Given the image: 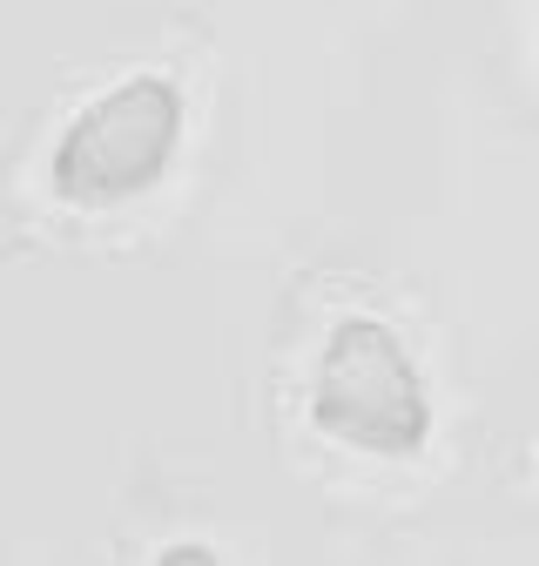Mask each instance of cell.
Segmentation results:
<instances>
[{
    "instance_id": "2",
    "label": "cell",
    "mask_w": 539,
    "mask_h": 566,
    "mask_svg": "<svg viewBox=\"0 0 539 566\" xmlns=\"http://www.w3.org/2000/svg\"><path fill=\"white\" fill-rule=\"evenodd\" d=\"M176 149H182V88L169 75H128L61 128L47 176L61 202L115 209L156 189Z\"/></svg>"
},
{
    "instance_id": "1",
    "label": "cell",
    "mask_w": 539,
    "mask_h": 566,
    "mask_svg": "<svg viewBox=\"0 0 539 566\" xmlns=\"http://www.w3.org/2000/svg\"><path fill=\"white\" fill-rule=\"evenodd\" d=\"M310 418L371 459H412L432 439V391L391 324L337 317L310 378Z\"/></svg>"
},
{
    "instance_id": "3",
    "label": "cell",
    "mask_w": 539,
    "mask_h": 566,
    "mask_svg": "<svg viewBox=\"0 0 539 566\" xmlns=\"http://www.w3.org/2000/svg\"><path fill=\"white\" fill-rule=\"evenodd\" d=\"M156 566H223V559L202 546V539H176V546H162V553H156Z\"/></svg>"
}]
</instances>
